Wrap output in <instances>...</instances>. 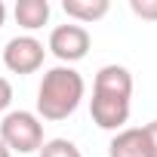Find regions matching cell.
Wrapping results in <instances>:
<instances>
[{"label": "cell", "mask_w": 157, "mask_h": 157, "mask_svg": "<svg viewBox=\"0 0 157 157\" xmlns=\"http://www.w3.org/2000/svg\"><path fill=\"white\" fill-rule=\"evenodd\" d=\"M62 10H65L68 19H77V22H96V19H102V16L111 10V3H108V0H65Z\"/></svg>", "instance_id": "obj_8"}, {"label": "cell", "mask_w": 157, "mask_h": 157, "mask_svg": "<svg viewBox=\"0 0 157 157\" xmlns=\"http://www.w3.org/2000/svg\"><path fill=\"white\" fill-rule=\"evenodd\" d=\"M3 19H6V6L0 3V28H3Z\"/></svg>", "instance_id": "obj_14"}, {"label": "cell", "mask_w": 157, "mask_h": 157, "mask_svg": "<svg viewBox=\"0 0 157 157\" xmlns=\"http://www.w3.org/2000/svg\"><path fill=\"white\" fill-rule=\"evenodd\" d=\"M0 142L10 151L31 154L43 145V123L31 111H10L0 123Z\"/></svg>", "instance_id": "obj_3"}, {"label": "cell", "mask_w": 157, "mask_h": 157, "mask_svg": "<svg viewBox=\"0 0 157 157\" xmlns=\"http://www.w3.org/2000/svg\"><path fill=\"white\" fill-rule=\"evenodd\" d=\"M129 99H132V74L123 65H105L96 74L90 114L99 129H120L129 120Z\"/></svg>", "instance_id": "obj_1"}, {"label": "cell", "mask_w": 157, "mask_h": 157, "mask_svg": "<svg viewBox=\"0 0 157 157\" xmlns=\"http://www.w3.org/2000/svg\"><path fill=\"white\" fill-rule=\"evenodd\" d=\"M108 157H154L151 142L145 136V126L120 129L111 139V145H108Z\"/></svg>", "instance_id": "obj_6"}, {"label": "cell", "mask_w": 157, "mask_h": 157, "mask_svg": "<svg viewBox=\"0 0 157 157\" xmlns=\"http://www.w3.org/2000/svg\"><path fill=\"white\" fill-rule=\"evenodd\" d=\"M10 105H13V86L6 77H0V111H6Z\"/></svg>", "instance_id": "obj_11"}, {"label": "cell", "mask_w": 157, "mask_h": 157, "mask_svg": "<svg viewBox=\"0 0 157 157\" xmlns=\"http://www.w3.org/2000/svg\"><path fill=\"white\" fill-rule=\"evenodd\" d=\"M49 52L59 62H80L90 52V31L83 25H59V28H52Z\"/></svg>", "instance_id": "obj_4"}, {"label": "cell", "mask_w": 157, "mask_h": 157, "mask_svg": "<svg viewBox=\"0 0 157 157\" xmlns=\"http://www.w3.org/2000/svg\"><path fill=\"white\" fill-rule=\"evenodd\" d=\"M40 157H83V154L68 139H49V142L40 145Z\"/></svg>", "instance_id": "obj_9"}, {"label": "cell", "mask_w": 157, "mask_h": 157, "mask_svg": "<svg viewBox=\"0 0 157 157\" xmlns=\"http://www.w3.org/2000/svg\"><path fill=\"white\" fill-rule=\"evenodd\" d=\"M129 10H132L139 19L157 22V0H129Z\"/></svg>", "instance_id": "obj_10"}, {"label": "cell", "mask_w": 157, "mask_h": 157, "mask_svg": "<svg viewBox=\"0 0 157 157\" xmlns=\"http://www.w3.org/2000/svg\"><path fill=\"white\" fill-rule=\"evenodd\" d=\"M43 43L34 40V37H13L3 49V65L13 71V74H34L40 65H43Z\"/></svg>", "instance_id": "obj_5"}, {"label": "cell", "mask_w": 157, "mask_h": 157, "mask_svg": "<svg viewBox=\"0 0 157 157\" xmlns=\"http://www.w3.org/2000/svg\"><path fill=\"white\" fill-rule=\"evenodd\" d=\"M83 99V77L71 65L49 68L37 90V114L43 120H65L77 111Z\"/></svg>", "instance_id": "obj_2"}, {"label": "cell", "mask_w": 157, "mask_h": 157, "mask_svg": "<svg viewBox=\"0 0 157 157\" xmlns=\"http://www.w3.org/2000/svg\"><path fill=\"white\" fill-rule=\"evenodd\" d=\"M0 157H13V151H10V148H6L3 142H0Z\"/></svg>", "instance_id": "obj_13"}, {"label": "cell", "mask_w": 157, "mask_h": 157, "mask_svg": "<svg viewBox=\"0 0 157 157\" xmlns=\"http://www.w3.org/2000/svg\"><path fill=\"white\" fill-rule=\"evenodd\" d=\"M16 22L28 31L43 28L49 22V3L46 0H19L16 3Z\"/></svg>", "instance_id": "obj_7"}, {"label": "cell", "mask_w": 157, "mask_h": 157, "mask_svg": "<svg viewBox=\"0 0 157 157\" xmlns=\"http://www.w3.org/2000/svg\"><path fill=\"white\" fill-rule=\"evenodd\" d=\"M145 136H148V142H151V151H154V157H157V120H151V123L145 126Z\"/></svg>", "instance_id": "obj_12"}]
</instances>
